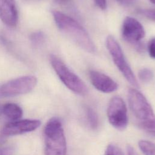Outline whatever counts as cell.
Instances as JSON below:
<instances>
[{
  "label": "cell",
  "mask_w": 155,
  "mask_h": 155,
  "mask_svg": "<svg viewBox=\"0 0 155 155\" xmlns=\"http://www.w3.org/2000/svg\"><path fill=\"white\" fill-rule=\"evenodd\" d=\"M52 15L56 24L60 30L68 35L80 47L88 53L96 51V47L86 30L76 20L57 10Z\"/></svg>",
  "instance_id": "cell-1"
},
{
  "label": "cell",
  "mask_w": 155,
  "mask_h": 155,
  "mask_svg": "<svg viewBox=\"0 0 155 155\" xmlns=\"http://www.w3.org/2000/svg\"><path fill=\"white\" fill-rule=\"evenodd\" d=\"M45 155H66L67 143L61 121L58 117L50 119L44 127Z\"/></svg>",
  "instance_id": "cell-2"
},
{
  "label": "cell",
  "mask_w": 155,
  "mask_h": 155,
  "mask_svg": "<svg viewBox=\"0 0 155 155\" xmlns=\"http://www.w3.org/2000/svg\"><path fill=\"white\" fill-rule=\"evenodd\" d=\"M130 108L141 126L146 130L155 128V114L146 97L137 90L130 88L128 91Z\"/></svg>",
  "instance_id": "cell-3"
},
{
  "label": "cell",
  "mask_w": 155,
  "mask_h": 155,
  "mask_svg": "<svg viewBox=\"0 0 155 155\" xmlns=\"http://www.w3.org/2000/svg\"><path fill=\"white\" fill-rule=\"evenodd\" d=\"M52 67L62 83L71 91L79 94L85 95L88 93V88L84 81L55 55L50 56Z\"/></svg>",
  "instance_id": "cell-4"
},
{
  "label": "cell",
  "mask_w": 155,
  "mask_h": 155,
  "mask_svg": "<svg viewBox=\"0 0 155 155\" xmlns=\"http://www.w3.org/2000/svg\"><path fill=\"white\" fill-rule=\"evenodd\" d=\"M106 45L114 63L126 80L135 88H139L137 79L124 56L120 45L115 38L112 36H108L106 39Z\"/></svg>",
  "instance_id": "cell-5"
},
{
  "label": "cell",
  "mask_w": 155,
  "mask_h": 155,
  "mask_svg": "<svg viewBox=\"0 0 155 155\" xmlns=\"http://www.w3.org/2000/svg\"><path fill=\"white\" fill-rule=\"evenodd\" d=\"M37 84L33 76H23L9 81L0 86V98L13 97L31 91Z\"/></svg>",
  "instance_id": "cell-6"
},
{
  "label": "cell",
  "mask_w": 155,
  "mask_h": 155,
  "mask_svg": "<svg viewBox=\"0 0 155 155\" xmlns=\"http://www.w3.org/2000/svg\"><path fill=\"white\" fill-rule=\"evenodd\" d=\"M107 113L108 121L113 127L120 131L127 128L128 122L127 108L120 97L116 96L111 99Z\"/></svg>",
  "instance_id": "cell-7"
},
{
  "label": "cell",
  "mask_w": 155,
  "mask_h": 155,
  "mask_svg": "<svg viewBox=\"0 0 155 155\" xmlns=\"http://www.w3.org/2000/svg\"><path fill=\"white\" fill-rule=\"evenodd\" d=\"M122 35L125 40L140 50V41L144 38L145 31L143 25L135 18L127 16L122 23Z\"/></svg>",
  "instance_id": "cell-8"
},
{
  "label": "cell",
  "mask_w": 155,
  "mask_h": 155,
  "mask_svg": "<svg viewBox=\"0 0 155 155\" xmlns=\"http://www.w3.org/2000/svg\"><path fill=\"white\" fill-rule=\"evenodd\" d=\"M37 119L17 120L7 123L2 128V133L5 136H15L33 131L41 125Z\"/></svg>",
  "instance_id": "cell-9"
},
{
  "label": "cell",
  "mask_w": 155,
  "mask_h": 155,
  "mask_svg": "<svg viewBox=\"0 0 155 155\" xmlns=\"http://www.w3.org/2000/svg\"><path fill=\"white\" fill-rule=\"evenodd\" d=\"M90 81L97 90L109 93L116 91L118 88L117 84L108 76L95 70L89 72Z\"/></svg>",
  "instance_id": "cell-10"
},
{
  "label": "cell",
  "mask_w": 155,
  "mask_h": 155,
  "mask_svg": "<svg viewBox=\"0 0 155 155\" xmlns=\"http://www.w3.org/2000/svg\"><path fill=\"white\" fill-rule=\"evenodd\" d=\"M0 19L8 27L17 25L18 11L15 0H0Z\"/></svg>",
  "instance_id": "cell-11"
},
{
  "label": "cell",
  "mask_w": 155,
  "mask_h": 155,
  "mask_svg": "<svg viewBox=\"0 0 155 155\" xmlns=\"http://www.w3.org/2000/svg\"><path fill=\"white\" fill-rule=\"evenodd\" d=\"M2 113L12 120L19 119L23 114L21 108L16 104L7 103L2 105Z\"/></svg>",
  "instance_id": "cell-12"
},
{
  "label": "cell",
  "mask_w": 155,
  "mask_h": 155,
  "mask_svg": "<svg viewBox=\"0 0 155 155\" xmlns=\"http://www.w3.org/2000/svg\"><path fill=\"white\" fill-rule=\"evenodd\" d=\"M139 147L144 155H155V143L146 140H140Z\"/></svg>",
  "instance_id": "cell-13"
},
{
  "label": "cell",
  "mask_w": 155,
  "mask_h": 155,
  "mask_svg": "<svg viewBox=\"0 0 155 155\" xmlns=\"http://www.w3.org/2000/svg\"><path fill=\"white\" fill-rule=\"evenodd\" d=\"M86 116H87V119L90 127L92 129L96 130L99 125L98 116L96 113V111L91 107H87Z\"/></svg>",
  "instance_id": "cell-14"
},
{
  "label": "cell",
  "mask_w": 155,
  "mask_h": 155,
  "mask_svg": "<svg viewBox=\"0 0 155 155\" xmlns=\"http://www.w3.org/2000/svg\"><path fill=\"white\" fill-rule=\"evenodd\" d=\"M138 76L140 80L144 82H148L151 81L153 78V71L147 68H143L139 70L138 73Z\"/></svg>",
  "instance_id": "cell-15"
},
{
  "label": "cell",
  "mask_w": 155,
  "mask_h": 155,
  "mask_svg": "<svg viewBox=\"0 0 155 155\" xmlns=\"http://www.w3.org/2000/svg\"><path fill=\"white\" fill-rule=\"evenodd\" d=\"M105 155H124L120 147L114 144H109L105 150Z\"/></svg>",
  "instance_id": "cell-16"
},
{
  "label": "cell",
  "mask_w": 155,
  "mask_h": 155,
  "mask_svg": "<svg viewBox=\"0 0 155 155\" xmlns=\"http://www.w3.org/2000/svg\"><path fill=\"white\" fill-rule=\"evenodd\" d=\"M137 12L141 15L144 16L151 20L155 21V10L148 8H141L139 9Z\"/></svg>",
  "instance_id": "cell-17"
},
{
  "label": "cell",
  "mask_w": 155,
  "mask_h": 155,
  "mask_svg": "<svg viewBox=\"0 0 155 155\" xmlns=\"http://www.w3.org/2000/svg\"><path fill=\"white\" fill-rule=\"evenodd\" d=\"M44 35L42 32H35L33 33L31 36L30 39L31 41L33 43L34 45H38L43 42L44 40Z\"/></svg>",
  "instance_id": "cell-18"
},
{
  "label": "cell",
  "mask_w": 155,
  "mask_h": 155,
  "mask_svg": "<svg viewBox=\"0 0 155 155\" xmlns=\"http://www.w3.org/2000/svg\"><path fill=\"white\" fill-rule=\"evenodd\" d=\"M148 51L150 57L155 59V38L150 41L148 44Z\"/></svg>",
  "instance_id": "cell-19"
},
{
  "label": "cell",
  "mask_w": 155,
  "mask_h": 155,
  "mask_svg": "<svg viewBox=\"0 0 155 155\" xmlns=\"http://www.w3.org/2000/svg\"><path fill=\"white\" fill-rule=\"evenodd\" d=\"M118 3L120 4L121 5H124V6H131L132 5H133L136 0H116Z\"/></svg>",
  "instance_id": "cell-20"
},
{
  "label": "cell",
  "mask_w": 155,
  "mask_h": 155,
  "mask_svg": "<svg viewBox=\"0 0 155 155\" xmlns=\"http://www.w3.org/2000/svg\"><path fill=\"white\" fill-rule=\"evenodd\" d=\"M97 6L102 10H105L107 8V1L106 0H94Z\"/></svg>",
  "instance_id": "cell-21"
},
{
  "label": "cell",
  "mask_w": 155,
  "mask_h": 155,
  "mask_svg": "<svg viewBox=\"0 0 155 155\" xmlns=\"http://www.w3.org/2000/svg\"><path fill=\"white\" fill-rule=\"evenodd\" d=\"M12 151L10 147H0V155H5Z\"/></svg>",
  "instance_id": "cell-22"
},
{
  "label": "cell",
  "mask_w": 155,
  "mask_h": 155,
  "mask_svg": "<svg viewBox=\"0 0 155 155\" xmlns=\"http://www.w3.org/2000/svg\"><path fill=\"white\" fill-rule=\"evenodd\" d=\"M127 151L128 155H139L134 150V148L131 145L127 146Z\"/></svg>",
  "instance_id": "cell-23"
},
{
  "label": "cell",
  "mask_w": 155,
  "mask_h": 155,
  "mask_svg": "<svg viewBox=\"0 0 155 155\" xmlns=\"http://www.w3.org/2000/svg\"><path fill=\"white\" fill-rule=\"evenodd\" d=\"M151 134H153V135H155V128H153V129H151V130H148Z\"/></svg>",
  "instance_id": "cell-24"
},
{
  "label": "cell",
  "mask_w": 155,
  "mask_h": 155,
  "mask_svg": "<svg viewBox=\"0 0 155 155\" xmlns=\"http://www.w3.org/2000/svg\"><path fill=\"white\" fill-rule=\"evenodd\" d=\"M59 3H66L68 0H56Z\"/></svg>",
  "instance_id": "cell-25"
},
{
  "label": "cell",
  "mask_w": 155,
  "mask_h": 155,
  "mask_svg": "<svg viewBox=\"0 0 155 155\" xmlns=\"http://www.w3.org/2000/svg\"><path fill=\"white\" fill-rule=\"evenodd\" d=\"M2 114H3V113H2V106L0 105V116Z\"/></svg>",
  "instance_id": "cell-26"
},
{
  "label": "cell",
  "mask_w": 155,
  "mask_h": 155,
  "mask_svg": "<svg viewBox=\"0 0 155 155\" xmlns=\"http://www.w3.org/2000/svg\"><path fill=\"white\" fill-rule=\"evenodd\" d=\"M153 4H154L155 5V0H150Z\"/></svg>",
  "instance_id": "cell-27"
}]
</instances>
